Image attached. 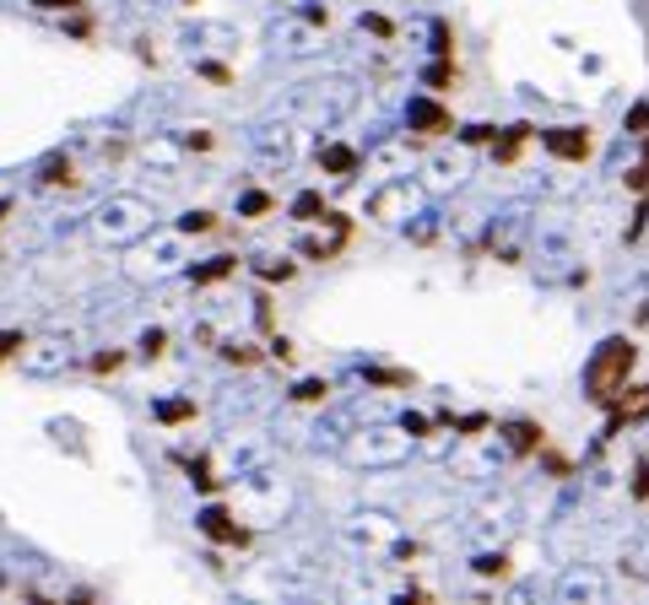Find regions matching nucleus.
<instances>
[{
    "instance_id": "6e6552de",
    "label": "nucleus",
    "mask_w": 649,
    "mask_h": 605,
    "mask_svg": "<svg viewBox=\"0 0 649 605\" xmlns=\"http://www.w3.org/2000/svg\"><path fill=\"white\" fill-rule=\"evenodd\" d=\"M644 416H649V384H639L633 395H617L612 400V427L617 422H644Z\"/></svg>"
},
{
    "instance_id": "f8f14e48",
    "label": "nucleus",
    "mask_w": 649,
    "mask_h": 605,
    "mask_svg": "<svg viewBox=\"0 0 649 605\" xmlns=\"http://www.w3.org/2000/svg\"><path fill=\"white\" fill-rule=\"evenodd\" d=\"M293 217H298V222H320V217H325V200L314 195V190L298 195V200H293Z\"/></svg>"
},
{
    "instance_id": "6ab92c4d",
    "label": "nucleus",
    "mask_w": 649,
    "mask_h": 605,
    "mask_svg": "<svg viewBox=\"0 0 649 605\" xmlns=\"http://www.w3.org/2000/svg\"><path fill=\"white\" fill-rule=\"evenodd\" d=\"M163 346H168L163 330H147V335H141V352H147V357H163Z\"/></svg>"
},
{
    "instance_id": "5701e85b",
    "label": "nucleus",
    "mask_w": 649,
    "mask_h": 605,
    "mask_svg": "<svg viewBox=\"0 0 649 605\" xmlns=\"http://www.w3.org/2000/svg\"><path fill=\"white\" fill-rule=\"evenodd\" d=\"M119 362H125V352H103L98 362H92V368H98V373H114V368H119Z\"/></svg>"
},
{
    "instance_id": "dca6fc26",
    "label": "nucleus",
    "mask_w": 649,
    "mask_h": 605,
    "mask_svg": "<svg viewBox=\"0 0 649 605\" xmlns=\"http://www.w3.org/2000/svg\"><path fill=\"white\" fill-rule=\"evenodd\" d=\"M363 33H374V38H395V22H390V17H379V11H363Z\"/></svg>"
},
{
    "instance_id": "9b49d317",
    "label": "nucleus",
    "mask_w": 649,
    "mask_h": 605,
    "mask_svg": "<svg viewBox=\"0 0 649 605\" xmlns=\"http://www.w3.org/2000/svg\"><path fill=\"white\" fill-rule=\"evenodd\" d=\"M233 265H238V260H228V254H222V260H206V265H195L190 276H195V287H211V281H222V276L233 271Z\"/></svg>"
},
{
    "instance_id": "1a4fd4ad",
    "label": "nucleus",
    "mask_w": 649,
    "mask_h": 605,
    "mask_svg": "<svg viewBox=\"0 0 649 605\" xmlns=\"http://www.w3.org/2000/svg\"><path fill=\"white\" fill-rule=\"evenodd\" d=\"M320 168L336 173V179H352V173H357V152H352V146L325 141V146H320Z\"/></svg>"
},
{
    "instance_id": "aec40b11",
    "label": "nucleus",
    "mask_w": 649,
    "mask_h": 605,
    "mask_svg": "<svg viewBox=\"0 0 649 605\" xmlns=\"http://www.w3.org/2000/svg\"><path fill=\"white\" fill-rule=\"evenodd\" d=\"M628 130L633 136H649V103H639V109L628 114Z\"/></svg>"
},
{
    "instance_id": "0eeeda50",
    "label": "nucleus",
    "mask_w": 649,
    "mask_h": 605,
    "mask_svg": "<svg viewBox=\"0 0 649 605\" xmlns=\"http://www.w3.org/2000/svg\"><path fill=\"white\" fill-rule=\"evenodd\" d=\"M136 227H141V206H136V200H114V206L103 211V233L125 238V233H136Z\"/></svg>"
},
{
    "instance_id": "9d476101",
    "label": "nucleus",
    "mask_w": 649,
    "mask_h": 605,
    "mask_svg": "<svg viewBox=\"0 0 649 605\" xmlns=\"http://www.w3.org/2000/svg\"><path fill=\"white\" fill-rule=\"evenodd\" d=\"M503 443H509L514 454H536L547 438H541V427H536V422H509V427H503Z\"/></svg>"
},
{
    "instance_id": "39448f33",
    "label": "nucleus",
    "mask_w": 649,
    "mask_h": 605,
    "mask_svg": "<svg viewBox=\"0 0 649 605\" xmlns=\"http://www.w3.org/2000/svg\"><path fill=\"white\" fill-rule=\"evenodd\" d=\"M558 605H606V584H601V573H590V568L563 573V584H558Z\"/></svg>"
},
{
    "instance_id": "a211bd4d",
    "label": "nucleus",
    "mask_w": 649,
    "mask_h": 605,
    "mask_svg": "<svg viewBox=\"0 0 649 605\" xmlns=\"http://www.w3.org/2000/svg\"><path fill=\"white\" fill-rule=\"evenodd\" d=\"M260 276H266V281H293V276H298V265H293V260H282V265H260Z\"/></svg>"
},
{
    "instance_id": "20e7f679",
    "label": "nucleus",
    "mask_w": 649,
    "mask_h": 605,
    "mask_svg": "<svg viewBox=\"0 0 649 605\" xmlns=\"http://www.w3.org/2000/svg\"><path fill=\"white\" fill-rule=\"evenodd\" d=\"M541 146H547L552 157H563V163H590V157H595V130H590V125L547 130V136H541Z\"/></svg>"
},
{
    "instance_id": "4468645a",
    "label": "nucleus",
    "mask_w": 649,
    "mask_h": 605,
    "mask_svg": "<svg viewBox=\"0 0 649 605\" xmlns=\"http://www.w3.org/2000/svg\"><path fill=\"white\" fill-rule=\"evenodd\" d=\"M368 384H390V389H412V373H395V368H368Z\"/></svg>"
},
{
    "instance_id": "f3484780",
    "label": "nucleus",
    "mask_w": 649,
    "mask_h": 605,
    "mask_svg": "<svg viewBox=\"0 0 649 605\" xmlns=\"http://www.w3.org/2000/svg\"><path fill=\"white\" fill-rule=\"evenodd\" d=\"M211 227H217V217H211V211H190V217L179 222V233H211Z\"/></svg>"
},
{
    "instance_id": "423d86ee",
    "label": "nucleus",
    "mask_w": 649,
    "mask_h": 605,
    "mask_svg": "<svg viewBox=\"0 0 649 605\" xmlns=\"http://www.w3.org/2000/svg\"><path fill=\"white\" fill-rule=\"evenodd\" d=\"M536 130L531 125H509V130H498L493 136V157L498 163H520V152H525V141H531Z\"/></svg>"
},
{
    "instance_id": "393cba45",
    "label": "nucleus",
    "mask_w": 649,
    "mask_h": 605,
    "mask_svg": "<svg viewBox=\"0 0 649 605\" xmlns=\"http://www.w3.org/2000/svg\"><path fill=\"white\" fill-rule=\"evenodd\" d=\"M38 6H49V11H82V0H38Z\"/></svg>"
},
{
    "instance_id": "412c9836",
    "label": "nucleus",
    "mask_w": 649,
    "mask_h": 605,
    "mask_svg": "<svg viewBox=\"0 0 649 605\" xmlns=\"http://www.w3.org/2000/svg\"><path fill=\"white\" fill-rule=\"evenodd\" d=\"M228 362H244V368H255L260 352H255V346H228Z\"/></svg>"
},
{
    "instance_id": "f257e3e1",
    "label": "nucleus",
    "mask_w": 649,
    "mask_h": 605,
    "mask_svg": "<svg viewBox=\"0 0 649 605\" xmlns=\"http://www.w3.org/2000/svg\"><path fill=\"white\" fill-rule=\"evenodd\" d=\"M633 357H639V346H633L628 335H612V341L595 346V357H590V368H585V395L595 400V406H612L622 389H628Z\"/></svg>"
},
{
    "instance_id": "b1692460",
    "label": "nucleus",
    "mask_w": 649,
    "mask_h": 605,
    "mask_svg": "<svg viewBox=\"0 0 649 605\" xmlns=\"http://www.w3.org/2000/svg\"><path fill=\"white\" fill-rule=\"evenodd\" d=\"M271 357H282V362H293V341H282V335H276V341H271Z\"/></svg>"
},
{
    "instance_id": "4be33fe9",
    "label": "nucleus",
    "mask_w": 649,
    "mask_h": 605,
    "mask_svg": "<svg viewBox=\"0 0 649 605\" xmlns=\"http://www.w3.org/2000/svg\"><path fill=\"white\" fill-rule=\"evenodd\" d=\"M244 211H249V217H266V211H271V195H249Z\"/></svg>"
},
{
    "instance_id": "ddd939ff",
    "label": "nucleus",
    "mask_w": 649,
    "mask_h": 605,
    "mask_svg": "<svg viewBox=\"0 0 649 605\" xmlns=\"http://www.w3.org/2000/svg\"><path fill=\"white\" fill-rule=\"evenodd\" d=\"M44 184H76L71 157H49V163H44Z\"/></svg>"
},
{
    "instance_id": "f03ea898",
    "label": "nucleus",
    "mask_w": 649,
    "mask_h": 605,
    "mask_svg": "<svg viewBox=\"0 0 649 605\" xmlns=\"http://www.w3.org/2000/svg\"><path fill=\"white\" fill-rule=\"evenodd\" d=\"M406 449H412V433H406V427H401V433H395V427H384L379 438L368 433V438L352 443V460L357 465H395V460H406Z\"/></svg>"
},
{
    "instance_id": "2eb2a0df",
    "label": "nucleus",
    "mask_w": 649,
    "mask_h": 605,
    "mask_svg": "<svg viewBox=\"0 0 649 605\" xmlns=\"http://www.w3.org/2000/svg\"><path fill=\"white\" fill-rule=\"evenodd\" d=\"M325 395H330L325 379H303V384L293 389V400H303V406H314V400H325Z\"/></svg>"
},
{
    "instance_id": "7ed1b4c3",
    "label": "nucleus",
    "mask_w": 649,
    "mask_h": 605,
    "mask_svg": "<svg viewBox=\"0 0 649 605\" xmlns=\"http://www.w3.org/2000/svg\"><path fill=\"white\" fill-rule=\"evenodd\" d=\"M406 125H412L417 141H439V136H449V130H455V114H449L439 98H412V109H406Z\"/></svg>"
}]
</instances>
